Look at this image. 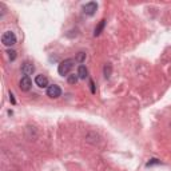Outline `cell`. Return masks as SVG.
I'll use <instances>...</instances> for the list:
<instances>
[{
  "mask_svg": "<svg viewBox=\"0 0 171 171\" xmlns=\"http://www.w3.org/2000/svg\"><path fill=\"white\" fill-rule=\"evenodd\" d=\"M74 64H75V60L74 59L63 60L59 64V67H58V72H59V75H62V76H64V75L68 76V74L71 72V70L74 68Z\"/></svg>",
  "mask_w": 171,
  "mask_h": 171,
  "instance_id": "6da1fadb",
  "label": "cell"
},
{
  "mask_svg": "<svg viewBox=\"0 0 171 171\" xmlns=\"http://www.w3.org/2000/svg\"><path fill=\"white\" fill-rule=\"evenodd\" d=\"M2 43L7 47L15 46L16 44V35L13 34L12 31H6V32L2 35Z\"/></svg>",
  "mask_w": 171,
  "mask_h": 171,
  "instance_id": "7a4b0ae2",
  "label": "cell"
},
{
  "mask_svg": "<svg viewBox=\"0 0 171 171\" xmlns=\"http://www.w3.org/2000/svg\"><path fill=\"white\" fill-rule=\"evenodd\" d=\"M60 95H62V90H60L59 86H56V84L48 86V88H47V96L52 98V99H56V98H59Z\"/></svg>",
  "mask_w": 171,
  "mask_h": 171,
  "instance_id": "3957f363",
  "label": "cell"
},
{
  "mask_svg": "<svg viewBox=\"0 0 171 171\" xmlns=\"http://www.w3.org/2000/svg\"><path fill=\"white\" fill-rule=\"evenodd\" d=\"M96 10H98V4L95 2L86 3L83 6V12L86 13V15H88V16H92L94 13L96 12Z\"/></svg>",
  "mask_w": 171,
  "mask_h": 171,
  "instance_id": "277c9868",
  "label": "cell"
},
{
  "mask_svg": "<svg viewBox=\"0 0 171 171\" xmlns=\"http://www.w3.org/2000/svg\"><path fill=\"white\" fill-rule=\"evenodd\" d=\"M31 87H32V82H31L30 76H23V78L20 79L19 82V88L21 90V91H30Z\"/></svg>",
  "mask_w": 171,
  "mask_h": 171,
  "instance_id": "5b68a950",
  "label": "cell"
},
{
  "mask_svg": "<svg viewBox=\"0 0 171 171\" xmlns=\"http://www.w3.org/2000/svg\"><path fill=\"white\" fill-rule=\"evenodd\" d=\"M35 84L40 88H48V78L46 75H36L35 78Z\"/></svg>",
  "mask_w": 171,
  "mask_h": 171,
  "instance_id": "8992f818",
  "label": "cell"
},
{
  "mask_svg": "<svg viewBox=\"0 0 171 171\" xmlns=\"http://www.w3.org/2000/svg\"><path fill=\"white\" fill-rule=\"evenodd\" d=\"M34 71H35V66L31 62H24L23 64H21V72L24 74V76L32 75Z\"/></svg>",
  "mask_w": 171,
  "mask_h": 171,
  "instance_id": "52a82bcc",
  "label": "cell"
},
{
  "mask_svg": "<svg viewBox=\"0 0 171 171\" xmlns=\"http://www.w3.org/2000/svg\"><path fill=\"white\" fill-rule=\"evenodd\" d=\"M78 76H79V79H86L88 76V70L86 68V66H83V64H80L79 67H78Z\"/></svg>",
  "mask_w": 171,
  "mask_h": 171,
  "instance_id": "ba28073f",
  "label": "cell"
},
{
  "mask_svg": "<svg viewBox=\"0 0 171 171\" xmlns=\"http://www.w3.org/2000/svg\"><path fill=\"white\" fill-rule=\"evenodd\" d=\"M104 25H106V20L102 19L100 21H99V24L95 27V31H94V36H99V35L102 34L103 28H104Z\"/></svg>",
  "mask_w": 171,
  "mask_h": 171,
  "instance_id": "9c48e42d",
  "label": "cell"
},
{
  "mask_svg": "<svg viewBox=\"0 0 171 171\" xmlns=\"http://www.w3.org/2000/svg\"><path fill=\"white\" fill-rule=\"evenodd\" d=\"M78 79H79V76H78V74H71V75H68V83L70 84H76V82H78Z\"/></svg>",
  "mask_w": 171,
  "mask_h": 171,
  "instance_id": "30bf717a",
  "label": "cell"
},
{
  "mask_svg": "<svg viewBox=\"0 0 171 171\" xmlns=\"http://www.w3.org/2000/svg\"><path fill=\"white\" fill-rule=\"evenodd\" d=\"M110 75H111V64L109 63V64L104 66V76L106 78H110Z\"/></svg>",
  "mask_w": 171,
  "mask_h": 171,
  "instance_id": "8fae6325",
  "label": "cell"
},
{
  "mask_svg": "<svg viewBox=\"0 0 171 171\" xmlns=\"http://www.w3.org/2000/svg\"><path fill=\"white\" fill-rule=\"evenodd\" d=\"M84 59H86V53H84V52H79L75 60H76V62H79V63H83Z\"/></svg>",
  "mask_w": 171,
  "mask_h": 171,
  "instance_id": "7c38bea8",
  "label": "cell"
},
{
  "mask_svg": "<svg viewBox=\"0 0 171 171\" xmlns=\"http://www.w3.org/2000/svg\"><path fill=\"white\" fill-rule=\"evenodd\" d=\"M7 53H8V56H10L11 60H15L16 59V51H13V49H8Z\"/></svg>",
  "mask_w": 171,
  "mask_h": 171,
  "instance_id": "4fadbf2b",
  "label": "cell"
},
{
  "mask_svg": "<svg viewBox=\"0 0 171 171\" xmlns=\"http://www.w3.org/2000/svg\"><path fill=\"white\" fill-rule=\"evenodd\" d=\"M158 163H160V162H159L158 159H151V160L147 163V166H151V164H158Z\"/></svg>",
  "mask_w": 171,
  "mask_h": 171,
  "instance_id": "5bb4252c",
  "label": "cell"
},
{
  "mask_svg": "<svg viewBox=\"0 0 171 171\" xmlns=\"http://www.w3.org/2000/svg\"><path fill=\"white\" fill-rule=\"evenodd\" d=\"M10 99H11L12 103H15V99H13V95H12V94H11V98H10Z\"/></svg>",
  "mask_w": 171,
  "mask_h": 171,
  "instance_id": "9a60e30c",
  "label": "cell"
}]
</instances>
